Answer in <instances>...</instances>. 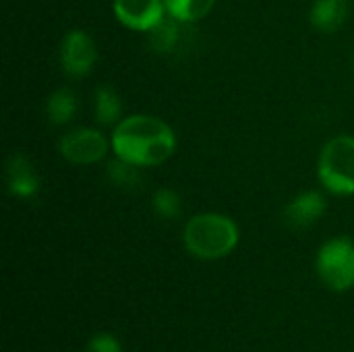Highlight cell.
I'll return each instance as SVG.
<instances>
[{
	"label": "cell",
	"mask_w": 354,
	"mask_h": 352,
	"mask_svg": "<svg viewBox=\"0 0 354 352\" xmlns=\"http://www.w3.org/2000/svg\"><path fill=\"white\" fill-rule=\"evenodd\" d=\"M114 158L131 162L139 168H153L172 158L176 151V135L172 127L153 114H129L110 135Z\"/></svg>",
	"instance_id": "cell-1"
},
{
	"label": "cell",
	"mask_w": 354,
	"mask_h": 352,
	"mask_svg": "<svg viewBox=\"0 0 354 352\" xmlns=\"http://www.w3.org/2000/svg\"><path fill=\"white\" fill-rule=\"evenodd\" d=\"M241 241L236 222L218 212H203L193 216L183 230V243L187 251L205 261L222 259L230 255Z\"/></svg>",
	"instance_id": "cell-2"
},
{
	"label": "cell",
	"mask_w": 354,
	"mask_h": 352,
	"mask_svg": "<svg viewBox=\"0 0 354 352\" xmlns=\"http://www.w3.org/2000/svg\"><path fill=\"white\" fill-rule=\"evenodd\" d=\"M317 178L324 189L338 197L354 195V137H332L319 151Z\"/></svg>",
	"instance_id": "cell-3"
},
{
	"label": "cell",
	"mask_w": 354,
	"mask_h": 352,
	"mask_svg": "<svg viewBox=\"0 0 354 352\" xmlns=\"http://www.w3.org/2000/svg\"><path fill=\"white\" fill-rule=\"evenodd\" d=\"M315 272L319 280L336 290L354 288V243L348 237H334L326 241L315 257Z\"/></svg>",
	"instance_id": "cell-4"
},
{
	"label": "cell",
	"mask_w": 354,
	"mask_h": 352,
	"mask_svg": "<svg viewBox=\"0 0 354 352\" xmlns=\"http://www.w3.org/2000/svg\"><path fill=\"white\" fill-rule=\"evenodd\" d=\"M112 149L110 139L91 127H79L66 131L58 141L60 156L75 164V166H91L106 158V154Z\"/></svg>",
	"instance_id": "cell-5"
},
{
	"label": "cell",
	"mask_w": 354,
	"mask_h": 352,
	"mask_svg": "<svg viewBox=\"0 0 354 352\" xmlns=\"http://www.w3.org/2000/svg\"><path fill=\"white\" fill-rule=\"evenodd\" d=\"M58 58L64 75L73 79H81L93 71L97 62V46L87 31L71 29L60 41Z\"/></svg>",
	"instance_id": "cell-6"
},
{
	"label": "cell",
	"mask_w": 354,
	"mask_h": 352,
	"mask_svg": "<svg viewBox=\"0 0 354 352\" xmlns=\"http://www.w3.org/2000/svg\"><path fill=\"white\" fill-rule=\"evenodd\" d=\"M112 10L118 23L141 33L151 31L168 15L164 0H114Z\"/></svg>",
	"instance_id": "cell-7"
},
{
	"label": "cell",
	"mask_w": 354,
	"mask_h": 352,
	"mask_svg": "<svg viewBox=\"0 0 354 352\" xmlns=\"http://www.w3.org/2000/svg\"><path fill=\"white\" fill-rule=\"evenodd\" d=\"M328 210V199L322 191H301L284 207V220L288 226L303 230L322 220Z\"/></svg>",
	"instance_id": "cell-8"
},
{
	"label": "cell",
	"mask_w": 354,
	"mask_h": 352,
	"mask_svg": "<svg viewBox=\"0 0 354 352\" xmlns=\"http://www.w3.org/2000/svg\"><path fill=\"white\" fill-rule=\"evenodd\" d=\"M6 187L10 195L31 199L39 191V176L31 158L23 151H15L6 162Z\"/></svg>",
	"instance_id": "cell-9"
},
{
	"label": "cell",
	"mask_w": 354,
	"mask_h": 352,
	"mask_svg": "<svg viewBox=\"0 0 354 352\" xmlns=\"http://www.w3.org/2000/svg\"><path fill=\"white\" fill-rule=\"evenodd\" d=\"M348 19V0H315L309 10V21L324 33L338 31Z\"/></svg>",
	"instance_id": "cell-10"
},
{
	"label": "cell",
	"mask_w": 354,
	"mask_h": 352,
	"mask_svg": "<svg viewBox=\"0 0 354 352\" xmlns=\"http://www.w3.org/2000/svg\"><path fill=\"white\" fill-rule=\"evenodd\" d=\"M77 110H79V100L71 87L54 89L46 100V118L56 127L68 124L75 118Z\"/></svg>",
	"instance_id": "cell-11"
},
{
	"label": "cell",
	"mask_w": 354,
	"mask_h": 352,
	"mask_svg": "<svg viewBox=\"0 0 354 352\" xmlns=\"http://www.w3.org/2000/svg\"><path fill=\"white\" fill-rule=\"evenodd\" d=\"M93 114L100 124L116 127L122 116V100L110 85H100L93 93Z\"/></svg>",
	"instance_id": "cell-12"
},
{
	"label": "cell",
	"mask_w": 354,
	"mask_h": 352,
	"mask_svg": "<svg viewBox=\"0 0 354 352\" xmlns=\"http://www.w3.org/2000/svg\"><path fill=\"white\" fill-rule=\"evenodd\" d=\"M164 4L168 15L185 25L205 19L214 10L216 0H164Z\"/></svg>",
	"instance_id": "cell-13"
},
{
	"label": "cell",
	"mask_w": 354,
	"mask_h": 352,
	"mask_svg": "<svg viewBox=\"0 0 354 352\" xmlns=\"http://www.w3.org/2000/svg\"><path fill=\"white\" fill-rule=\"evenodd\" d=\"M106 176L110 180V185L118 187V189H124V191H135L141 187L143 183V176H141V168L131 164V162H124L120 158H114L108 168H106Z\"/></svg>",
	"instance_id": "cell-14"
},
{
	"label": "cell",
	"mask_w": 354,
	"mask_h": 352,
	"mask_svg": "<svg viewBox=\"0 0 354 352\" xmlns=\"http://www.w3.org/2000/svg\"><path fill=\"white\" fill-rule=\"evenodd\" d=\"M178 27H180V21L166 15L151 31H147V41L149 46L156 50V52H170L176 41H178Z\"/></svg>",
	"instance_id": "cell-15"
},
{
	"label": "cell",
	"mask_w": 354,
	"mask_h": 352,
	"mask_svg": "<svg viewBox=\"0 0 354 352\" xmlns=\"http://www.w3.org/2000/svg\"><path fill=\"white\" fill-rule=\"evenodd\" d=\"M151 205H153V212L164 220H176L180 216V212H183L180 195L174 189H168V187H162V189H158L153 193Z\"/></svg>",
	"instance_id": "cell-16"
},
{
	"label": "cell",
	"mask_w": 354,
	"mask_h": 352,
	"mask_svg": "<svg viewBox=\"0 0 354 352\" xmlns=\"http://www.w3.org/2000/svg\"><path fill=\"white\" fill-rule=\"evenodd\" d=\"M83 352H122L120 349V342L116 336L112 334H95Z\"/></svg>",
	"instance_id": "cell-17"
}]
</instances>
